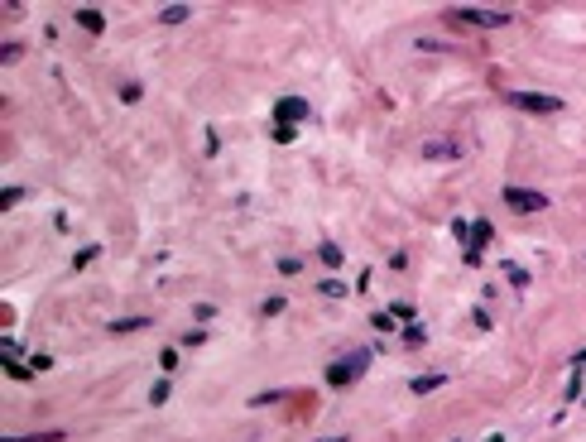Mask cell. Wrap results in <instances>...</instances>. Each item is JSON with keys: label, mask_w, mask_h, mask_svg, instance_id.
Returning a JSON list of instances; mask_svg holds the SVG:
<instances>
[{"label": "cell", "mask_w": 586, "mask_h": 442, "mask_svg": "<svg viewBox=\"0 0 586 442\" xmlns=\"http://www.w3.org/2000/svg\"><path fill=\"white\" fill-rule=\"evenodd\" d=\"M428 341V332L418 327V322H409V332H404V346H423Z\"/></svg>", "instance_id": "cell-13"}, {"label": "cell", "mask_w": 586, "mask_h": 442, "mask_svg": "<svg viewBox=\"0 0 586 442\" xmlns=\"http://www.w3.org/2000/svg\"><path fill=\"white\" fill-rule=\"evenodd\" d=\"M318 442H347V433H332V438H318Z\"/></svg>", "instance_id": "cell-29"}, {"label": "cell", "mask_w": 586, "mask_h": 442, "mask_svg": "<svg viewBox=\"0 0 586 442\" xmlns=\"http://www.w3.org/2000/svg\"><path fill=\"white\" fill-rule=\"evenodd\" d=\"M452 236H456V241H471V221L456 217V221H452Z\"/></svg>", "instance_id": "cell-23"}, {"label": "cell", "mask_w": 586, "mask_h": 442, "mask_svg": "<svg viewBox=\"0 0 586 442\" xmlns=\"http://www.w3.org/2000/svg\"><path fill=\"white\" fill-rule=\"evenodd\" d=\"M322 293H327V298H342L347 284H342V279H322Z\"/></svg>", "instance_id": "cell-15"}, {"label": "cell", "mask_w": 586, "mask_h": 442, "mask_svg": "<svg viewBox=\"0 0 586 442\" xmlns=\"http://www.w3.org/2000/svg\"><path fill=\"white\" fill-rule=\"evenodd\" d=\"M274 399H279V389H265V394H250V404H255V409H260V404H274Z\"/></svg>", "instance_id": "cell-26"}, {"label": "cell", "mask_w": 586, "mask_h": 442, "mask_svg": "<svg viewBox=\"0 0 586 442\" xmlns=\"http://www.w3.org/2000/svg\"><path fill=\"white\" fill-rule=\"evenodd\" d=\"M187 15H192V5H163V10H159V20H163V25H183Z\"/></svg>", "instance_id": "cell-8"}, {"label": "cell", "mask_w": 586, "mask_h": 442, "mask_svg": "<svg viewBox=\"0 0 586 442\" xmlns=\"http://www.w3.org/2000/svg\"><path fill=\"white\" fill-rule=\"evenodd\" d=\"M505 96H509V106L533 110V115H553V110H562V101L548 96V91H505Z\"/></svg>", "instance_id": "cell-2"}, {"label": "cell", "mask_w": 586, "mask_h": 442, "mask_svg": "<svg viewBox=\"0 0 586 442\" xmlns=\"http://www.w3.org/2000/svg\"><path fill=\"white\" fill-rule=\"evenodd\" d=\"M20 202H25V188H5L0 193V207H20Z\"/></svg>", "instance_id": "cell-14"}, {"label": "cell", "mask_w": 586, "mask_h": 442, "mask_svg": "<svg viewBox=\"0 0 586 442\" xmlns=\"http://www.w3.org/2000/svg\"><path fill=\"white\" fill-rule=\"evenodd\" d=\"M366 365H370V351H356V360H351V365H347V360L327 365V385H351V380H356Z\"/></svg>", "instance_id": "cell-3"}, {"label": "cell", "mask_w": 586, "mask_h": 442, "mask_svg": "<svg viewBox=\"0 0 586 442\" xmlns=\"http://www.w3.org/2000/svg\"><path fill=\"white\" fill-rule=\"evenodd\" d=\"M423 159H461V144H447V139H428Z\"/></svg>", "instance_id": "cell-6"}, {"label": "cell", "mask_w": 586, "mask_h": 442, "mask_svg": "<svg viewBox=\"0 0 586 442\" xmlns=\"http://www.w3.org/2000/svg\"><path fill=\"white\" fill-rule=\"evenodd\" d=\"M505 274H509V284H514V289H524V284H529V274H524L519 265H505Z\"/></svg>", "instance_id": "cell-18"}, {"label": "cell", "mask_w": 586, "mask_h": 442, "mask_svg": "<svg viewBox=\"0 0 586 442\" xmlns=\"http://www.w3.org/2000/svg\"><path fill=\"white\" fill-rule=\"evenodd\" d=\"M159 365L163 370H178V351H159Z\"/></svg>", "instance_id": "cell-27"}, {"label": "cell", "mask_w": 586, "mask_h": 442, "mask_svg": "<svg viewBox=\"0 0 586 442\" xmlns=\"http://www.w3.org/2000/svg\"><path fill=\"white\" fill-rule=\"evenodd\" d=\"M265 317H274V312H284V298H265V308H260Z\"/></svg>", "instance_id": "cell-28"}, {"label": "cell", "mask_w": 586, "mask_h": 442, "mask_svg": "<svg viewBox=\"0 0 586 442\" xmlns=\"http://www.w3.org/2000/svg\"><path fill=\"white\" fill-rule=\"evenodd\" d=\"M92 260H96V246H87V250H77V260H73V270H87V265H92Z\"/></svg>", "instance_id": "cell-17"}, {"label": "cell", "mask_w": 586, "mask_h": 442, "mask_svg": "<svg viewBox=\"0 0 586 442\" xmlns=\"http://www.w3.org/2000/svg\"><path fill=\"white\" fill-rule=\"evenodd\" d=\"M370 322H375V332H394V317H389V312H375Z\"/></svg>", "instance_id": "cell-24"}, {"label": "cell", "mask_w": 586, "mask_h": 442, "mask_svg": "<svg viewBox=\"0 0 586 442\" xmlns=\"http://www.w3.org/2000/svg\"><path fill=\"white\" fill-rule=\"evenodd\" d=\"M298 120H308V101H298V96H284V101L274 106V125H298Z\"/></svg>", "instance_id": "cell-5"}, {"label": "cell", "mask_w": 586, "mask_h": 442, "mask_svg": "<svg viewBox=\"0 0 586 442\" xmlns=\"http://www.w3.org/2000/svg\"><path fill=\"white\" fill-rule=\"evenodd\" d=\"M139 327H149V317H116L111 322V332H139Z\"/></svg>", "instance_id": "cell-11"}, {"label": "cell", "mask_w": 586, "mask_h": 442, "mask_svg": "<svg viewBox=\"0 0 586 442\" xmlns=\"http://www.w3.org/2000/svg\"><path fill=\"white\" fill-rule=\"evenodd\" d=\"M139 96H144V87H139V82H125V87H120V101H130V106H135Z\"/></svg>", "instance_id": "cell-16"}, {"label": "cell", "mask_w": 586, "mask_h": 442, "mask_svg": "<svg viewBox=\"0 0 586 442\" xmlns=\"http://www.w3.org/2000/svg\"><path fill=\"white\" fill-rule=\"evenodd\" d=\"M318 255H322V265H332V270L342 265V246H332V241H327V246H322Z\"/></svg>", "instance_id": "cell-12"}, {"label": "cell", "mask_w": 586, "mask_h": 442, "mask_svg": "<svg viewBox=\"0 0 586 442\" xmlns=\"http://www.w3.org/2000/svg\"><path fill=\"white\" fill-rule=\"evenodd\" d=\"M77 25L87 29V34H101V29H106V15H101V10H92V5H82V10H77Z\"/></svg>", "instance_id": "cell-7"}, {"label": "cell", "mask_w": 586, "mask_h": 442, "mask_svg": "<svg viewBox=\"0 0 586 442\" xmlns=\"http://www.w3.org/2000/svg\"><path fill=\"white\" fill-rule=\"evenodd\" d=\"M490 241V221H471V250H480Z\"/></svg>", "instance_id": "cell-10"}, {"label": "cell", "mask_w": 586, "mask_h": 442, "mask_svg": "<svg viewBox=\"0 0 586 442\" xmlns=\"http://www.w3.org/2000/svg\"><path fill=\"white\" fill-rule=\"evenodd\" d=\"M456 25H476V29H500L509 25V10H480V5H456L452 10Z\"/></svg>", "instance_id": "cell-1"}, {"label": "cell", "mask_w": 586, "mask_h": 442, "mask_svg": "<svg viewBox=\"0 0 586 442\" xmlns=\"http://www.w3.org/2000/svg\"><path fill=\"white\" fill-rule=\"evenodd\" d=\"M168 394H173V389H168V380H159V385L149 389V404H163V399H168Z\"/></svg>", "instance_id": "cell-20"}, {"label": "cell", "mask_w": 586, "mask_h": 442, "mask_svg": "<svg viewBox=\"0 0 586 442\" xmlns=\"http://www.w3.org/2000/svg\"><path fill=\"white\" fill-rule=\"evenodd\" d=\"M437 385H447V375H418V380H409L413 394H428V389H437Z\"/></svg>", "instance_id": "cell-9"}, {"label": "cell", "mask_w": 586, "mask_h": 442, "mask_svg": "<svg viewBox=\"0 0 586 442\" xmlns=\"http://www.w3.org/2000/svg\"><path fill=\"white\" fill-rule=\"evenodd\" d=\"M505 202L514 212H543V207H548V197L533 193V188H505Z\"/></svg>", "instance_id": "cell-4"}, {"label": "cell", "mask_w": 586, "mask_h": 442, "mask_svg": "<svg viewBox=\"0 0 586 442\" xmlns=\"http://www.w3.org/2000/svg\"><path fill=\"white\" fill-rule=\"evenodd\" d=\"M485 442H505V438H500V433H495V438H485Z\"/></svg>", "instance_id": "cell-30"}, {"label": "cell", "mask_w": 586, "mask_h": 442, "mask_svg": "<svg viewBox=\"0 0 586 442\" xmlns=\"http://www.w3.org/2000/svg\"><path fill=\"white\" fill-rule=\"evenodd\" d=\"M5 375H10V380H25L29 365H20V360H5Z\"/></svg>", "instance_id": "cell-21"}, {"label": "cell", "mask_w": 586, "mask_h": 442, "mask_svg": "<svg viewBox=\"0 0 586 442\" xmlns=\"http://www.w3.org/2000/svg\"><path fill=\"white\" fill-rule=\"evenodd\" d=\"M293 135H298L293 125H274V139H279V144H293Z\"/></svg>", "instance_id": "cell-25"}, {"label": "cell", "mask_w": 586, "mask_h": 442, "mask_svg": "<svg viewBox=\"0 0 586 442\" xmlns=\"http://www.w3.org/2000/svg\"><path fill=\"white\" fill-rule=\"evenodd\" d=\"M577 394H582V365H577V370H572V380H567V399H577Z\"/></svg>", "instance_id": "cell-22"}, {"label": "cell", "mask_w": 586, "mask_h": 442, "mask_svg": "<svg viewBox=\"0 0 586 442\" xmlns=\"http://www.w3.org/2000/svg\"><path fill=\"white\" fill-rule=\"evenodd\" d=\"M63 433H34V438H0V442H58Z\"/></svg>", "instance_id": "cell-19"}]
</instances>
